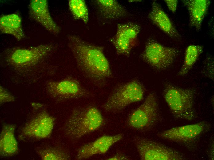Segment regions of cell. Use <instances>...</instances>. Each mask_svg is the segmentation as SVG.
Wrapping results in <instances>:
<instances>
[{"label": "cell", "instance_id": "obj_3", "mask_svg": "<svg viewBox=\"0 0 214 160\" xmlns=\"http://www.w3.org/2000/svg\"><path fill=\"white\" fill-rule=\"evenodd\" d=\"M195 90L181 88L167 82L163 91L164 99L173 116L177 119L187 121L195 119Z\"/></svg>", "mask_w": 214, "mask_h": 160}, {"label": "cell", "instance_id": "obj_5", "mask_svg": "<svg viewBox=\"0 0 214 160\" xmlns=\"http://www.w3.org/2000/svg\"><path fill=\"white\" fill-rule=\"evenodd\" d=\"M54 49V46L52 44L28 48H14L6 50L5 58L10 65L21 70L36 65L52 53Z\"/></svg>", "mask_w": 214, "mask_h": 160}, {"label": "cell", "instance_id": "obj_1", "mask_svg": "<svg viewBox=\"0 0 214 160\" xmlns=\"http://www.w3.org/2000/svg\"><path fill=\"white\" fill-rule=\"evenodd\" d=\"M68 45L76 66L83 76L97 87L105 85L113 74L105 56L104 47L74 35L68 36Z\"/></svg>", "mask_w": 214, "mask_h": 160}, {"label": "cell", "instance_id": "obj_26", "mask_svg": "<svg viewBox=\"0 0 214 160\" xmlns=\"http://www.w3.org/2000/svg\"><path fill=\"white\" fill-rule=\"evenodd\" d=\"M107 160H128V158L125 155H124L118 154H117L114 156H112V157L110 158Z\"/></svg>", "mask_w": 214, "mask_h": 160}, {"label": "cell", "instance_id": "obj_19", "mask_svg": "<svg viewBox=\"0 0 214 160\" xmlns=\"http://www.w3.org/2000/svg\"><path fill=\"white\" fill-rule=\"evenodd\" d=\"M0 30L2 33L13 35L18 41L22 39L25 37L21 17L15 14L1 16Z\"/></svg>", "mask_w": 214, "mask_h": 160}, {"label": "cell", "instance_id": "obj_23", "mask_svg": "<svg viewBox=\"0 0 214 160\" xmlns=\"http://www.w3.org/2000/svg\"><path fill=\"white\" fill-rule=\"evenodd\" d=\"M214 60L211 57L207 58L204 64L203 73L208 78L214 80Z\"/></svg>", "mask_w": 214, "mask_h": 160}, {"label": "cell", "instance_id": "obj_16", "mask_svg": "<svg viewBox=\"0 0 214 160\" xmlns=\"http://www.w3.org/2000/svg\"><path fill=\"white\" fill-rule=\"evenodd\" d=\"M189 16L190 26L197 31H200L203 19L210 4L209 0H183Z\"/></svg>", "mask_w": 214, "mask_h": 160}, {"label": "cell", "instance_id": "obj_13", "mask_svg": "<svg viewBox=\"0 0 214 160\" xmlns=\"http://www.w3.org/2000/svg\"><path fill=\"white\" fill-rule=\"evenodd\" d=\"M29 8V14L31 18L53 34L57 35L59 33L60 28L50 15L47 0H31Z\"/></svg>", "mask_w": 214, "mask_h": 160}, {"label": "cell", "instance_id": "obj_14", "mask_svg": "<svg viewBox=\"0 0 214 160\" xmlns=\"http://www.w3.org/2000/svg\"><path fill=\"white\" fill-rule=\"evenodd\" d=\"M123 137L122 134L102 136L80 147L78 150L76 158L78 160L84 159L96 154H105L111 146L121 140Z\"/></svg>", "mask_w": 214, "mask_h": 160}, {"label": "cell", "instance_id": "obj_8", "mask_svg": "<svg viewBox=\"0 0 214 160\" xmlns=\"http://www.w3.org/2000/svg\"><path fill=\"white\" fill-rule=\"evenodd\" d=\"M31 106L33 116L22 128L21 134L28 138H46L52 133L55 119L49 113L44 104L33 103Z\"/></svg>", "mask_w": 214, "mask_h": 160}, {"label": "cell", "instance_id": "obj_21", "mask_svg": "<svg viewBox=\"0 0 214 160\" xmlns=\"http://www.w3.org/2000/svg\"><path fill=\"white\" fill-rule=\"evenodd\" d=\"M36 152L42 160H67L70 159L68 153L60 148H42L38 149Z\"/></svg>", "mask_w": 214, "mask_h": 160}, {"label": "cell", "instance_id": "obj_22", "mask_svg": "<svg viewBox=\"0 0 214 160\" xmlns=\"http://www.w3.org/2000/svg\"><path fill=\"white\" fill-rule=\"evenodd\" d=\"M69 10L74 18L80 20L85 24L89 21V13L85 2L83 0L69 1Z\"/></svg>", "mask_w": 214, "mask_h": 160}, {"label": "cell", "instance_id": "obj_10", "mask_svg": "<svg viewBox=\"0 0 214 160\" xmlns=\"http://www.w3.org/2000/svg\"><path fill=\"white\" fill-rule=\"evenodd\" d=\"M133 142L142 160H182L184 155L162 143L144 137L136 136Z\"/></svg>", "mask_w": 214, "mask_h": 160}, {"label": "cell", "instance_id": "obj_24", "mask_svg": "<svg viewBox=\"0 0 214 160\" xmlns=\"http://www.w3.org/2000/svg\"><path fill=\"white\" fill-rule=\"evenodd\" d=\"M16 99L14 96L11 94L6 89L1 86H0V103L14 101Z\"/></svg>", "mask_w": 214, "mask_h": 160}, {"label": "cell", "instance_id": "obj_17", "mask_svg": "<svg viewBox=\"0 0 214 160\" xmlns=\"http://www.w3.org/2000/svg\"><path fill=\"white\" fill-rule=\"evenodd\" d=\"M16 125H4L0 134V153L3 156H12L18 151L17 141L14 136Z\"/></svg>", "mask_w": 214, "mask_h": 160}, {"label": "cell", "instance_id": "obj_9", "mask_svg": "<svg viewBox=\"0 0 214 160\" xmlns=\"http://www.w3.org/2000/svg\"><path fill=\"white\" fill-rule=\"evenodd\" d=\"M179 54V51L176 48L166 46L153 39H149L140 57L150 66L161 71L169 68Z\"/></svg>", "mask_w": 214, "mask_h": 160}, {"label": "cell", "instance_id": "obj_12", "mask_svg": "<svg viewBox=\"0 0 214 160\" xmlns=\"http://www.w3.org/2000/svg\"><path fill=\"white\" fill-rule=\"evenodd\" d=\"M139 25L133 22L117 25L116 34L109 39L118 55L128 56L132 49L139 43Z\"/></svg>", "mask_w": 214, "mask_h": 160}, {"label": "cell", "instance_id": "obj_25", "mask_svg": "<svg viewBox=\"0 0 214 160\" xmlns=\"http://www.w3.org/2000/svg\"><path fill=\"white\" fill-rule=\"evenodd\" d=\"M168 8L173 13L176 12L178 3L176 0H164Z\"/></svg>", "mask_w": 214, "mask_h": 160}, {"label": "cell", "instance_id": "obj_6", "mask_svg": "<svg viewBox=\"0 0 214 160\" xmlns=\"http://www.w3.org/2000/svg\"><path fill=\"white\" fill-rule=\"evenodd\" d=\"M162 120L157 96L152 92L131 113L127 122L130 126L134 129L146 130L153 127Z\"/></svg>", "mask_w": 214, "mask_h": 160}, {"label": "cell", "instance_id": "obj_20", "mask_svg": "<svg viewBox=\"0 0 214 160\" xmlns=\"http://www.w3.org/2000/svg\"><path fill=\"white\" fill-rule=\"evenodd\" d=\"M203 46L198 45H191L186 48L184 61L178 72L179 76L186 74L195 63L199 56L203 51Z\"/></svg>", "mask_w": 214, "mask_h": 160}, {"label": "cell", "instance_id": "obj_11", "mask_svg": "<svg viewBox=\"0 0 214 160\" xmlns=\"http://www.w3.org/2000/svg\"><path fill=\"white\" fill-rule=\"evenodd\" d=\"M210 128L208 122H199L175 127L157 134L161 138L184 145H190L197 141Z\"/></svg>", "mask_w": 214, "mask_h": 160}, {"label": "cell", "instance_id": "obj_4", "mask_svg": "<svg viewBox=\"0 0 214 160\" xmlns=\"http://www.w3.org/2000/svg\"><path fill=\"white\" fill-rule=\"evenodd\" d=\"M145 92L144 86L137 80L118 83L113 88L102 108L107 112L120 111L130 104L141 101Z\"/></svg>", "mask_w": 214, "mask_h": 160}, {"label": "cell", "instance_id": "obj_7", "mask_svg": "<svg viewBox=\"0 0 214 160\" xmlns=\"http://www.w3.org/2000/svg\"><path fill=\"white\" fill-rule=\"evenodd\" d=\"M45 87L48 94L57 102L88 98L92 95L79 80L71 76L58 81H49Z\"/></svg>", "mask_w": 214, "mask_h": 160}, {"label": "cell", "instance_id": "obj_15", "mask_svg": "<svg viewBox=\"0 0 214 160\" xmlns=\"http://www.w3.org/2000/svg\"><path fill=\"white\" fill-rule=\"evenodd\" d=\"M148 18L152 22L172 39L180 41L181 36L161 6L155 1L152 3Z\"/></svg>", "mask_w": 214, "mask_h": 160}, {"label": "cell", "instance_id": "obj_2", "mask_svg": "<svg viewBox=\"0 0 214 160\" xmlns=\"http://www.w3.org/2000/svg\"><path fill=\"white\" fill-rule=\"evenodd\" d=\"M103 121L101 114L95 106L91 104L78 106L73 110L63 130L70 138L78 139L98 129Z\"/></svg>", "mask_w": 214, "mask_h": 160}, {"label": "cell", "instance_id": "obj_18", "mask_svg": "<svg viewBox=\"0 0 214 160\" xmlns=\"http://www.w3.org/2000/svg\"><path fill=\"white\" fill-rule=\"evenodd\" d=\"M95 3L101 15L109 20L118 19L127 16L126 9L115 0H97Z\"/></svg>", "mask_w": 214, "mask_h": 160}]
</instances>
